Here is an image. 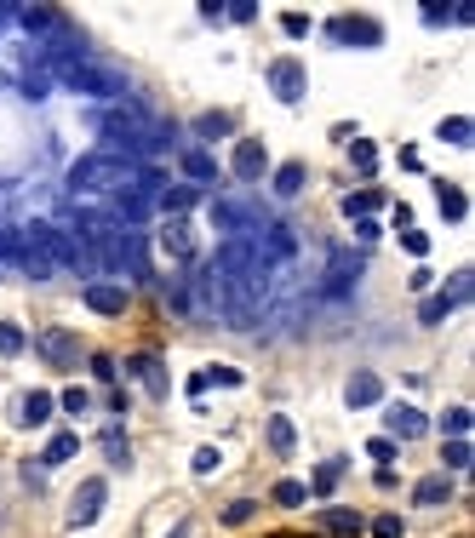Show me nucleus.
<instances>
[{"mask_svg": "<svg viewBox=\"0 0 475 538\" xmlns=\"http://www.w3.org/2000/svg\"><path fill=\"white\" fill-rule=\"evenodd\" d=\"M58 80L63 86H75V92H86V98H126V80L115 75V69H103V63H69V69H58Z\"/></svg>", "mask_w": 475, "mask_h": 538, "instance_id": "f257e3e1", "label": "nucleus"}, {"mask_svg": "<svg viewBox=\"0 0 475 538\" xmlns=\"http://www.w3.org/2000/svg\"><path fill=\"white\" fill-rule=\"evenodd\" d=\"M121 172H132V166L115 161V155H103V149H92V155H80V161L69 166V189H121V184H115Z\"/></svg>", "mask_w": 475, "mask_h": 538, "instance_id": "f03ea898", "label": "nucleus"}, {"mask_svg": "<svg viewBox=\"0 0 475 538\" xmlns=\"http://www.w3.org/2000/svg\"><path fill=\"white\" fill-rule=\"evenodd\" d=\"M327 40H338V47H384V24L378 17H355V12H343L327 24Z\"/></svg>", "mask_w": 475, "mask_h": 538, "instance_id": "7ed1b4c3", "label": "nucleus"}, {"mask_svg": "<svg viewBox=\"0 0 475 538\" xmlns=\"http://www.w3.org/2000/svg\"><path fill=\"white\" fill-rule=\"evenodd\" d=\"M126 373H132V378H138V384H143V390L155 396V401L172 390V378H166V361H161L155 350H138V355H126Z\"/></svg>", "mask_w": 475, "mask_h": 538, "instance_id": "20e7f679", "label": "nucleus"}, {"mask_svg": "<svg viewBox=\"0 0 475 538\" xmlns=\"http://www.w3.org/2000/svg\"><path fill=\"white\" fill-rule=\"evenodd\" d=\"M103 504H110V487L103 481H80L75 499H69V527H92L103 515Z\"/></svg>", "mask_w": 475, "mask_h": 538, "instance_id": "39448f33", "label": "nucleus"}, {"mask_svg": "<svg viewBox=\"0 0 475 538\" xmlns=\"http://www.w3.org/2000/svg\"><path fill=\"white\" fill-rule=\"evenodd\" d=\"M269 92H275L280 103H298V98H304V63H298V58L269 63Z\"/></svg>", "mask_w": 475, "mask_h": 538, "instance_id": "423d86ee", "label": "nucleus"}, {"mask_svg": "<svg viewBox=\"0 0 475 538\" xmlns=\"http://www.w3.org/2000/svg\"><path fill=\"white\" fill-rule=\"evenodd\" d=\"M355 275H361V252H338L332 247V269H327V281H321V292L327 298H343L355 287Z\"/></svg>", "mask_w": 475, "mask_h": 538, "instance_id": "0eeeda50", "label": "nucleus"}, {"mask_svg": "<svg viewBox=\"0 0 475 538\" xmlns=\"http://www.w3.org/2000/svg\"><path fill=\"white\" fill-rule=\"evenodd\" d=\"M384 401V378L378 373H350V384H343V406H355V413H366V406H378Z\"/></svg>", "mask_w": 475, "mask_h": 538, "instance_id": "6e6552de", "label": "nucleus"}, {"mask_svg": "<svg viewBox=\"0 0 475 538\" xmlns=\"http://www.w3.org/2000/svg\"><path fill=\"white\" fill-rule=\"evenodd\" d=\"M126 304H132V292H126V287H115V281H86V310L126 315Z\"/></svg>", "mask_w": 475, "mask_h": 538, "instance_id": "1a4fd4ad", "label": "nucleus"}, {"mask_svg": "<svg viewBox=\"0 0 475 538\" xmlns=\"http://www.w3.org/2000/svg\"><path fill=\"white\" fill-rule=\"evenodd\" d=\"M264 172H269V149L258 138H241V143H235V178L252 184V178H264Z\"/></svg>", "mask_w": 475, "mask_h": 538, "instance_id": "9d476101", "label": "nucleus"}, {"mask_svg": "<svg viewBox=\"0 0 475 538\" xmlns=\"http://www.w3.org/2000/svg\"><path fill=\"white\" fill-rule=\"evenodd\" d=\"M384 206H390V195H384V189H350V195H343L338 201V212H343V218H373V212H384Z\"/></svg>", "mask_w": 475, "mask_h": 538, "instance_id": "9b49d317", "label": "nucleus"}, {"mask_svg": "<svg viewBox=\"0 0 475 538\" xmlns=\"http://www.w3.org/2000/svg\"><path fill=\"white\" fill-rule=\"evenodd\" d=\"M384 424H390V436H424V429H429V418L418 413V406H406V401L384 406Z\"/></svg>", "mask_w": 475, "mask_h": 538, "instance_id": "f8f14e48", "label": "nucleus"}, {"mask_svg": "<svg viewBox=\"0 0 475 538\" xmlns=\"http://www.w3.org/2000/svg\"><path fill=\"white\" fill-rule=\"evenodd\" d=\"M40 355L52 361V367H75V355H80V343H75V332H40Z\"/></svg>", "mask_w": 475, "mask_h": 538, "instance_id": "ddd939ff", "label": "nucleus"}, {"mask_svg": "<svg viewBox=\"0 0 475 538\" xmlns=\"http://www.w3.org/2000/svg\"><path fill=\"white\" fill-rule=\"evenodd\" d=\"M264 441H269V453H280V459L298 453V424H292L287 413H275V418L264 424Z\"/></svg>", "mask_w": 475, "mask_h": 538, "instance_id": "4468645a", "label": "nucleus"}, {"mask_svg": "<svg viewBox=\"0 0 475 538\" xmlns=\"http://www.w3.org/2000/svg\"><path fill=\"white\" fill-rule=\"evenodd\" d=\"M161 247H166L172 258H184V264H195V235H189L184 218H172V224L161 229Z\"/></svg>", "mask_w": 475, "mask_h": 538, "instance_id": "2eb2a0df", "label": "nucleus"}, {"mask_svg": "<svg viewBox=\"0 0 475 538\" xmlns=\"http://www.w3.org/2000/svg\"><path fill=\"white\" fill-rule=\"evenodd\" d=\"M212 178H218V161H212L206 149H184V184H195V189H206Z\"/></svg>", "mask_w": 475, "mask_h": 538, "instance_id": "dca6fc26", "label": "nucleus"}, {"mask_svg": "<svg viewBox=\"0 0 475 538\" xmlns=\"http://www.w3.org/2000/svg\"><path fill=\"white\" fill-rule=\"evenodd\" d=\"M52 406H58V401H52L47 390H29V396H24V406H17V424H24V429H40V424L52 418Z\"/></svg>", "mask_w": 475, "mask_h": 538, "instance_id": "f3484780", "label": "nucleus"}, {"mask_svg": "<svg viewBox=\"0 0 475 538\" xmlns=\"http://www.w3.org/2000/svg\"><path fill=\"white\" fill-rule=\"evenodd\" d=\"M75 453H80V436H75V429H58V436L40 447V464H47V469H52V464H69Z\"/></svg>", "mask_w": 475, "mask_h": 538, "instance_id": "a211bd4d", "label": "nucleus"}, {"mask_svg": "<svg viewBox=\"0 0 475 538\" xmlns=\"http://www.w3.org/2000/svg\"><path fill=\"white\" fill-rule=\"evenodd\" d=\"M447 499H452V481H447V476H424V481L413 487V504H418V510H436V504H447Z\"/></svg>", "mask_w": 475, "mask_h": 538, "instance_id": "6ab92c4d", "label": "nucleus"}, {"mask_svg": "<svg viewBox=\"0 0 475 538\" xmlns=\"http://www.w3.org/2000/svg\"><path fill=\"white\" fill-rule=\"evenodd\" d=\"M189 206H201V189H195V184H166V189H161V212L178 218V212H189Z\"/></svg>", "mask_w": 475, "mask_h": 538, "instance_id": "aec40b11", "label": "nucleus"}, {"mask_svg": "<svg viewBox=\"0 0 475 538\" xmlns=\"http://www.w3.org/2000/svg\"><path fill=\"white\" fill-rule=\"evenodd\" d=\"M321 527H327V533H338V538H355V533H366V522H361V515L355 510H321Z\"/></svg>", "mask_w": 475, "mask_h": 538, "instance_id": "412c9836", "label": "nucleus"}, {"mask_svg": "<svg viewBox=\"0 0 475 538\" xmlns=\"http://www.w3.org/2000/svg\"><path fill=\"white\" fill-rule=\"evenodd\" d=\"M12 17H17L29 35H52V29H58V12H52V6H17Z\"/></svg>", "mask_w": 475, "mask_h": 538, "instance_id": "4be33fe9", "label": "nucleus"}, {"mask_svg": "<svg viewBox=\"0 0 475 538\" xmlns=\"http://www.w3.org/2000/svg\"><path fill=\"white\" fill-rule=\"evenodd\" d=\"M378 161H384V155H378V143H373V138H350V166L361 172V178H373Z\"/></svg>", "mask_w": 475, "mask_h": 538, "instance_id": "5701e85b", "label": "nucleus"}, {"mask_svg": "<svg viewBox=\"0 0 475 538\" xmlns=\"http://www.w3.org/2000/svg\"><path fill=\"white\" fill-rule=\"evenodd\" d=\"M436 195H441V218H447V224H464V212H470L464 189H459V184H436Z\"/></svg>", "mask_w": 475, "mask_h": 538, "instance_id": "b1692460", "label": "nucleus"}, {"mask_svg": "<svg viewBox=\"0 0 475 538\" xmlns=\"http://www.w3.org/2000/svg\"><path fill=\"white\" fill-rule=\"evenodd\" d=\"M195 132H201L206 143H218V138H229V132H235V115H224V110H206V115L195 121Z\"/></svg>", "mask_w": 475, "mask_h": 538, "instance_id": "393cba45", "label": "nucleus"}, {"mask_svg": "<svg viewBox=\"0 0 475 538\" xmlns=\"http://www.w3.org/2000/svg\"><path fill=\"white\" fill-rule=\"evenodd\" d=\"M298 189H304V161H287V166L275 172V195H280V201H292Z\"/></svg>", "mask_w": 475, "mask_h": 538, "instance_id": "a878e982", "label": "nucleus"}, {"mask_svg": "<svg viewBox=\"0 0 475 538\" xmlns=\"http://www.w3.org/2000/svg\"><path fill=\"white\" fill-rule=\"evenodd\" d=\"M470 292H475V275L470 269H459V275H452V281H447V310H459V304H470Z\"/></svg>", "mask_w": 475, "mask_h": 538, "instance_id": "bb28decb", "label": "nucleus"}, {"mask_svg": "<svg viewBox=\"0 0 475 538\" xmlns=\"http://www.w3.org/2000/svg\"><path fill=\"white\" fill-rule=\"evenodd\" d=\"M470 424H475V413H470V406H447V413H441V429H447V441L470 436Z\"/></svg>", "mask_w": 475, "mask_h": 538, "instance_id": "cd10ccee", "label": "nucleus"}, {"mask_svg": "<svg viewBox=\"0 0 475 538\" xmlns=\"http://www.w3.org/2000/svg\"><path fill=\"white\" fill-rule=\"evenodd\" d=\"M29 350V332L17 321H0V355H24Z\"/></svg>", "mask_w": 475, "mask_h": 538, "instance_id": "c85d7f7f", "label": "nucleus"}, {"mask_svg": "<svg viewBox=\"0 0 475 538\" xmlns=\"http://www.w3.org/2000/svg\"><path fill=\"white\" fill-rule=\"evenodd\" d=\"M338 476H343V464H338V459H327V464H315V476H310L304 487H310V492H332V487H338Z\"/></svg>", "mask_w": 475, "mask_h": 538, "instance_id": "c756f323", "label": "nucleus"}, {"mask_svg": "<svg viewBox=\"0 0 475 538\" xmlns=\"http://www.w3.org/2000/svg\"><path fill=\"white\" fill-rule=\"evenodd\" d=\"M24 235H17V229H6V224H0V264H24Z\"/></svg>", "mask_w": 475, "mask_h": 538, "instance_id": "7c9ffc66", "label": "nucleus"}, {"mask_svg": "<svg viewBox=\"0 0 475 538\" xmlns=\"http://www.w3.org/2000/svg\"><path fill=\"white\" fill-rule=\"evenodd\" d=\"M470 138H475V132H470V121H464V115H447V121H441V143H452V149H464Z\"/></svg>", "mask_w": 475, "mask_h": 538, "instance_id": "2f4dec72", "label": "nucleus"}, {"mask_svg": "<svg viewBox=\"0 0 475 538\" xmlns=\"http://www.w3.org/2000/svg\"><path fill=\"white\" fill-rule=\"evenodd\" d=\"M470 459H475V447H470L464 436H459V441H447V447H441V464H447V469H470Z\"/></svg>", "mask_w": 475, "mask_h": 538, "instance_id": "473e14b6", "label": "nucleus"}, {"mask_svg": "<svg viewBox=\"0 0 475 538\" xmlns=\"http://www.w3.org/2000/svg\"><path fill=\"white\" fill-rule=\"evenodd\" d=\"M304 499H310V487H304V481H292V476H287V481H275V504H287V510H298V504H304Z\"/></svg>", "mask_w": 475, "mask_h": 538, "instance_id": "72a5a7b5", "label": "nucleus"}, {"mask_svg": "<svg viewBox=\"0 0 475 538\" xmlns=\"http://www.w3.org/2000/svg\"><path fill=\"white\" fill-rule=\"evenodd\" d=\"M103 453H110V464H115V469L132 464V453H126V436H121V429H103Z\"/></svg>", "mask_w": 475, "mask_h": 538, "instance_id": "f704fd0d", "label": "nucleus"}, {"mask_svg": "<svg viewBox=\"0 0 475 538\" xmlns=\"http://www.w3.org/2000/svg\"><path fill=\"white\" fill-rule=\"evenodd\" d=\"M366 453H373V464H378V469H390V464H396V453H401V447H396L390 436H373V441H366Z\"/></svg>", "mask_w": 475, "mask_h": 538, "instance_id": "c9c22d12", "label": "nucleus"}, {"mask_svg": "<svg viewBox=\"0 0 475 538\" xmlns=\"http://www.w3.org/2000/svg\"><path fill=\"white\" fill-rule=\"evenodd\" d=\"M206 384H212V390H241V367H206Z\"/></svg>", "mask_w": 475, "mask_h": 538, "instance_id": "e433bc0d", "label": "nucleus"}, {"mask_svg": "<svg viewBox=\"0 0 475 538\" xmlns=\"http://www.w3.org/2000/svg\"><path fill=\"white\" fill-rule=\"evenodd\" d=\"M366 533H373V538H401L406 522H401V515H373V522H366Z\"/></svg>", "mask_w": 475, "mask_h": 538, "instance_id": "4c0bfd02", "label": "nucleus"}, {"mask_svg": "<svg viewBox=\"0 0 475 538\" xmlns=\"http://www.w3.org/2000/svg\"><path fill=\"white\" fill-rule=\"evenodd\" d=\"M52 92V75L47 69H24V98H47Z\"/></svg>", "mask_w": 475, "mask_h": 538, "instance_id": "58836bf2", "label": "nucleus"}, {"mask_svg": "<svg viewBox=\"0 0 475 538\" xmlns=\"http://www.w3.org/2000/svg\"><path fill=\"white\" fill-rule=\"evenodd\" d=\"M452 310H447V298H424V304H418V321H424V327H436V321H447Z\"/></svg>", "mask_w": 475, "mask_h": 538, "instance_id": "ea45409f", "label": "nucleus"}, {"mask_svg": "<svg viewBox=\"0 0 475 538\" xmlns=\"http://www.w3.org/2000/svg\"><path fill=\"white\" fill-rule=\"evenodd\" d=\"M58 406H63L69 418H80L86 406H92V396H86V390H63V396H58Z\"/></svg>", "mask_w": 475, "mask_h": 538, "instance_id": "a19ab883", "label": "nucleus"}, {"mask_svg": "<svg viewBox=\"0 0 475 538\" xmlns=\"http://www.w3.org/2000/svg\"><path fill=\"white\" fill-rule=\"evenodd\" d=\"M280 29H287L292 40H304L310 35V12H280Z\"/></svg>", "mask_w": 475, "mask_h": 538, "instance_id": "79ce46f5", "label": "nucleus"}, {"mask_svg": "<svg viewBox=\"0 0 475 538\" xmlns=\"http://www.w3.org/2000/svg\"><path fill=\"white\" fill-rule=\"evenodd\" d=\"M86 367H92V378H98V384H115V373H121V367H115V361L103 355V350H98L92 361H86Z\"/></svg>", "mask_w": 475, "mask_h": 538, "instance_id": "37998d69", "label": "nucleus"}, {"mask_svg": "<svg viewBox=\"0 0 475 538\" xmlns=\"http://www.w3.org/2000/svg\"><path fill=\"white\" fill-rule=\"evenodd\" d=\"M218 464H224V453H218V447H201V453H195V476H212Z\"/></svg>", "mask_w": 475, "mask_h": 538, "instance_id": "c03bdc74", "label": "nucleus"}, {"mask_svg": "<svg viewBox=\"0 0 475 538\" xmlns=\"http://www.w3.org/2000/svg\"><path fill=\"white\" fill-rule=\"evenodd\" d=\"M224 522H229V527L252 522V499H235V504H224Z\"/></svg>", "mask_w": 475, "mask_h": 538, "instance_id": "a18cd8bd", "label": "nucleus"}, {"mask_svg": "<svg viewBox=\"0 0 475 538\" xmlns=\"http://www.w3.org/2000/svg\"><path fill=\"white\" fill-rule=\"evenodd\" d=\"M401 247L413 252V258H424V252H429V235H424V229H401Z\"/></svg>", "mask_w": 475, "mask_h": 538, "instance_id": "49530a36", "label": "nucleus"}, {"mask_svg": "<svg viewBox=\"0 0 475 538\" xmlns=\"http://www.w3.org/2000/svg\"><path fill=\"white\" fill-rule=\"evenodd\" d=\"M355 235H361V247H373L378 235H384V224H378V218H361V224H355Z\"/></svg>", "mask_w": 475, "mask_h": 538, "instance_id": "de8ad7c7", "label": "nucleus"}, {"mask_svg": "<svg viewBox=\"0 0 475 538\" xmlns=\"http://www.w3.org/2000/svg\"><path fill=\"white\" fill-rule=\"evenodd\" d=\"M229 17H235V24H252V17H258V6H252V0H235V6H224Z\"/></svg>", "mask_w": 475, "mask_h": 538, "instance_id": "09e8293b", "label": "nucleus"}, {"mask_svg": "<svg viewBox=\"0 0 475 538\" xmlns=\"http://www.w3.org/2000/svg\"><path fill=\"white\" fill-rule=\"evenodd\" d=\"M0 24H12V6H0Z\"/></svg>", "mask_w": 475, "mask_h": 538, "instance_id": "8fccbe9b", "label": "nucleus"}]
</instances>
